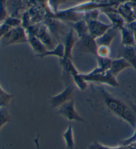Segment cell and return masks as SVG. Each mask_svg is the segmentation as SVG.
<instances>
[{"instance_id":"obj_10","label":"cell","mask_w":136,"mask_h":149,"mask_svg":"<svg viewBox=\"0 0 136 149\" xmlns=\"http://www.w3.org/2000/svg\"><path fill=\"white\" fill-rule=\"evenodd\" d=\"M27 40H28L33 51L39 56L43 54L46 51H47L46 49L45 45L42 43V41L39 38H37V37H35L33 34L30 35V37H28Z\"/></svg>"},{"instance_id":"obj_14","label":"cell","mask_w":136,"mask_h":149,"mask_svg":"<svg viewBox=\"0 0 136 149\" xmlns=\"http://www.w3.org/2000/svg\"><path fill=\"white\" fill-rule=\"evenodd\" d=\"M47 56H56L59 59H63L64 57V46L63 44H59L53 49L46 51L45 53L39 56L41 58H43Z\"/></svg>"},{"instance_id":"obj_9","label":"cell","mask_w":136,"mask_h":149,"mask_svg":"<svg viewBox=\"0 0 136 149\" xmlns=\"http://www.w3.org/2000/svg\"><path fill=\"white\" fill-rule=\"evenodd\" d=\"M122 57L136 71V49L134 47L125 46Z\"/></svg>"},{"instance_id":"obj_3","label":"cell","mask_w":136,"mask_h":149,"mask_svg":"<svg viewBox=\"0 0 136 149\" xmlns=\"http://www.w3.org/2000/svg\"><path fill=\"white\" fill-rule=\"evenodd\" d=\"M57 113L63 116L66 120L76 121L78 123H85V120L79 115L75 107V102L72 99L66 102L58 108Z\"/></svg>"},{"instance_id":"obj_24","label":"cell","mask_w":136,"mask_h":149,"mask_svg":"<svg viewBox=\"0 0 136 149\" xmlns=\"http://www.w3.org/2000/svg\"><path fill=\"white\" fill-rule=\"evenodd\" d=\"M34 142H35V146H36V148L37 149H40V146H39V138L38 136L37 137L34 139Z\"/></svg>"},{"instance_id":"obj_4","label":"cell","mask_w":136,"mask_h":149,"mask_svg":"<svg viewBox=\"0 0 136 149\" xmlns=\"http://www.w3.org/2000/svg\"><path fill=\"white\" fill-rule=\"evenodd\" d=\"M77 45L78 46V49L81 52L89 53L98 57V45L96 43V39L90 36V34L80 38V40L77 43Z\"/></svg>"},{"instance_id":"obj_16","label":"cell","mask_w":136,"mask_h":149,"mask_svg":"<svg viewBox=\"0 0 136 149\" xmlns=\"http://www.w3.org/2000/svg\"><path fill=\"white\" fill-rule=\"evenodd\" d=\"M72 26L75 31L77 32L80 38L89 34L87 22L86 23L83 22V21H81V22H78V23H74V24H72Z\"/></svg>"},{"instance_id":"obj_20","label":"cell","mask_w":136,"mask_h":149,"mask_svg":"<svg viewBox=\"0 0 136 149\" xmlns=\"http://www.w3.org/2000/svg\"><path fill=\"white\" fill-rule=\"evenodd\" d=\"M73 79V81H75V85L77 86L79 89L81 91H84L87 87L86 81L84 80V77H83L82 74L78 73L72 77Z\"/></svg>"},{"instance_id":"obj_12","label":"cell","mask_w":136,"mask_h":149,"mask_svg":"<svg viewBox=\"0 0 136 149\" xmlns=\"http://www.w3.org/2000/svg\"><path fill=\"white\" fill-rule=\"evenodd\" d=\"M75 43V39L73 37L72 31H70L66 37L64 43V59L72 60V50Z\"/></svg>"},{"instance_id":"obj_7","label":"cell","mask_w":136,"mask_h":149,"mask_svg":"<svg viewBox=\"0 0 136 149\" xmlns=\"http://www.w3.org/2000/svg\"><path fill=\"white\" fill-rule=\"evenodd\" d=\"M4 36L8 37H7L8 38L7 45L23 43L27 40L23 29L20 27H17L16 29H12L11 31L10 30Z\"/></svg>"},{"instance_id":"obj_1","label":"cell","mask_w":136,"mask_h":149,"mask_svg":"<svg viewBox=\"0 0 136 149\" xmlns=\"http://www.w3.org/2000/svg\"><path fill=\"white\" fill-rule=\"evenodd\" d=\"M102 97L106 107L113 114L128 123L131 127L136 128V114L130 107L120 100L117 99L105 91H102Z\"/></svg>"},{"instance_id":"obj_11","label":"cell","mask_w":136,"mask_h":149,"mask_svg":"<svg viewBox=\"0 0 136 149\" xmlns=\"http://www.w3.org/2000/svg\"><path fill=\"white\" fill-rule=\"evenodd\" d=\"M116 36V31L114 29H109L108 31L103 35L102 36L96 39V43L98 46H108L109 47L110 44L114 39Z\"/></svg>"},{"instance_id":"obj_17","label":"cell","mask_w":136,"mask_h":149,"mask_svg":"<svg viewBox=\"0 0 136 149\" xmlns=\"http://www.w3.org/2000/svg\"><path fill=\"white\" fill-rule=\"evenodd\" d=\"M122 43L125 46H134L135 43V38L131 31L128 29H122Z\"/></svg>"},{"instance_id":"obj_19","label":"cell","mask_w":136,"mask_h":149,"mask_svg":"<svg viewBox=\"0 0 136 149\" xmlns=\"http://www.w3.org/2000/svg\"><path fill=\"white\" fill-rule=\"evenodd\" d=\"M13 97L12 95L6 93L0 87V108L8 107Z\"/></svg>"},{"instance_id":"obj_18","label":"cell","mask_w":136,"mask_h":149,"mask_svg":"<svg viewBox=\"0 0 136 149\" xmlns=\"http://www.w3.org/2000/svg\"><path fill=\"white\" fill-rule=\"evenodd\" d=\"M11 117L7 107L0 108V130L7 123H10Z\"/></svg>"},{"instance_id":"obj_5","label":"cell","mask_w":136,"mask_h":149,"mask_svg":"<svg viewBox=\"0 0 136 149\" xmlns=\"http://www.w3.org/2000/svg\"><path fill=\"white\" fill-rule=\"evenodd\" d=\"M74 87L72 85H69L59 94L50 98V107L51 109H58L66 102L72 99Z\"/></svg>"},{"instance_id":"obj_21","label":"cell","mask_w":136,"mask_h":149,"mask_svg":"<svg viewBox=\"0 0 136 149\" xmlns=\"http://www.w3.org/2000/svg\"><path fill=\"white\" fill-rule=\"evenodd\" d=\"M110 51L109 47L108 46H98V57L102 58H108V56L110 55Z\"/></svg>"},{"instance_id":"obj_2","label":"cell","mask_w":136,"mask_h":149,"mask_svg":"<svg viewBox=\"0 0 136 149\" xmlns=\"http://www.w3.org/2000/svg\"><path fill=\"white\" fill-rule=\"evenodd\" d=\"M82 76L86 82L90 81V82L106 84V85L112 86V87H117L118 86V83L117 82L116 77L112 75L109 70L104 72V73H90L86 74H82Z\"/></svg>"},{"instance_id":"obj_13","label":"cell","mask_w":136,"mask_h":149,"mask_svg":"<svg viewBox=\"0 0 136 149\" xmlns=\"http://www.w3.org/2000/svg\"><path fill=\"white\" fill-rule=\"evenodd\" d=\"M98 62V67L94 69L91 73H104L108 71L110 68L111 65L112 59L109 58H102V57H97Z\"/></svg>"},{"instance_id":"obj_22","label":"cell","mask_w":136,"mask_h":149,"mask_svg":"<svg viewBox=\"0 0 136 149\" xmlns=\"http://www.w3.org/2000/svg\"><path fill=\"white\" fill-rule=\"evenodd\" d=\"M5 2L6 0H0V22L3 21L6 17Z\"/></svg>"},{"instance_id":"obj_23","label":"cell","mask_w":136,"mask_h":149,"mask_svg":"<svg viewBox=\"0 0 136 149\" xmlns=\"http://www.w3.org/2000/svg\"><path fill=\"white\" fill-rule=\"evenodd\" d=\"M89 149H120L119 148H108V147H106V146H104L102 145H101L100 144L97 143L96 142H95L93 145H91L90 146Z\"/></svg>"},{"instance_id":"obj_8","label":"cell","mask_w":136,"mask_h":149,"mask_svg":"<svg viewBox=\"0 0 136 149\" xmlns=\"http://www.w3.org/2000/svg\"><path fill=\"white\" fill-rule=\"evenodd\" d=\"M130 67H131V65L124 58L122 57L119 58V59L112 60L109 71L113 76L116 77V76L121 71H124V69L127 68H130Z\"/></svg>"},{"instance_id":"obj_15","label":"cell","mask_w":136,"mask_h":149,"mask_svg":"<svg viewBox=\"0 0 136 149\" xmlns=\"http://www.w3.org/2000/svg\"><path fill=\"white\" fill-rule=\"evenodd\" d=\"M63 137L65 141L66 148L73 149L75 147V140L73 136V129L71 125H69L63 134Z\"/></svg>"},{"instance_id":"obj_6","label":"cell","mask_w":136,"mask_h":149,"mask_svg":"<svg viewBox=\"0 0 136 149\" xmlns=\"http://www.w3.org/2000/svg\"><path fill=\"white\" fill-rule=\"evenodd\" d=\"M87 24L90 36L96 39L102 36L108 29H110V25H105L95 19L88 20Z\"/></svg>"}]
</instances>
